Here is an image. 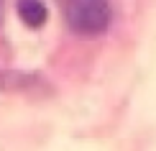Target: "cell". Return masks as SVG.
Here are the masks:
<instances>
[{
    "label": "cell",
    "mask_w": 156,
    "mask_h": 151,
    "mask_svg": "<svg viewBox=\"0 0 156 151\" xmlns=\"http://www.w3.org/2000/svg\"><path fill=\"white\" fill-rule=\"evenodd\" d=\"M18 16H21V21L26 26H31V28H38V26L46 23V5H44V0H18Z\"/></svg>",
    "instance_id": "obj_2"
},
{
    "label": "cell",
    "mask_w": 156,
    "mask_h": 151,
    "mask_svg": "<svg viewBox=\"0 0 156 151\" xmlns=\"http://www.w3.org/2000/svg\"><path fill=\"white\" fill-rule=\"evenodd\" d=\"M0 13H3V0H0Z\"/></svg>",
    "instance_id": "obj_3"
},
{
    "label": "cell",
    "mask_w": 156,
    "mask_h": 151,
    "mask_svg": "<svg viewBox=\"0 0 156 151\" xmlns=\"http://www.w3.org/2000/svg\"><path fill=\"white\" fill-rule=\"evenodd\" d=\"M62 8L69 28L82 36L102 34L113 21V8L108 0H62Z\"/></svg>",
    "instance_id": "obj_1"
}]
</instances>
